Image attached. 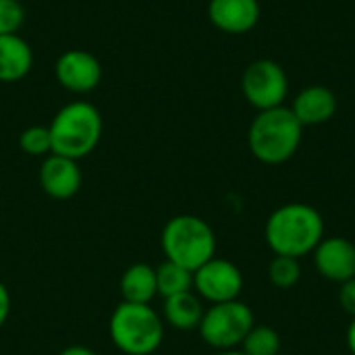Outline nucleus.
<instances>
[{
	"mask_svg": "<svg viewBox=\"0 0 355 355\" xmlns=\"http://www.w3.org/2000/svg\"><path fill=\"white\" fill-rule=\"evenodd\" d=\"M33 67V50L19 35H0V81L15 83L29 75Z\"/></svg>",
	"mask_w": 355,
	"mask_h": 355,
	"instance_id": "obj_14",
	"label": "nucleus"
},
{
	"mask_svg": "<svg viewBox=\"0 0 355 355\" xmlns=\"http://www.w3.org/2000/svg\"><path fill=\"white\" fill-rule=\"evenodd\" d=\"M160 245L166 260L191 272L216 256V235L212 227L193 214L173 216L162 229Z\"/></svg>",
	"mask_w": 355,
	"mask_h": 355,
	"instance_id": "obj_5",
	"label": "nucleus"
},
{
	"mask_svg": "<svg viewBox=\"0 0 355 355\" xmlns=\"http://www.w3.org/2000/svg\"><path fill=\"white\" fill-rule=\"evenodd\" d=\"M202 316H204V306H202V300L198 297V293H193V291H185V293L164 300L162 320L177 331L198 329L202 322Z\"/></svg>",
	"mask_w": 355,
	"mask_h": 355,
	"instance_id": "obj_15",
	"label": "nucleus"
},
{
	"mask_svg": "<svg viewBox=\"0 0 355 355\" xmlns=\"http://www.w3.org/2000/svg\"><path fill=\"white\" fill-rule=\"evenodd\" d=\"M48 129L52 137V154L81 160L98 148L104 123L94 104L77 100L62 106Z\"/></svg>",
	"mask_w": 355,
	"mask_h": 355,
	"instance_id": "obj_3",
	"label": "nucleus"
},
{
	"mask_svg": "<svg viewBox=\"0 0 355 355\" xmlns=\"http://www.w3.org/2000/svg\"><path fill=\"white\" fill-rule=\"evenodd\" d=\"M58 355H98L94 349L89 347H83V345H71L67 349H62Z\"/></svg>",
	"mask_w": 355,
	"mask_h": 355,
	"instance_id": "obj_24",
	"label": "nucleus"
},
{
	"mask_svg": "<svg viewBox=\"0 0 355 355\" xmlns=\"http://www.w3.org/2000/svg\"><path fill=\"white\" fill-rule=\"evenodd\" d=\"M314 254V266L320 277L345 283L355 279V245L345 237H324Z\"/></svg>",
	"mask_w": 355,
	"mask_h": 355,
	"instance_id": "obj_10",
	"label": "nucleus"
},
{
	"mask_svg": "<svg viewBox=\"0 0 355 355\" xmlns=\"http://www.w3.org/2000/svg\"><path fill=\"white\" fill-rule=\"evenodd\" d=\"M279 355H289V354H279Z\"/></svg>",
	"mask_w": 355,
	"mask_h": 355,
	"instance_id": "obj_27",
	"label": "nucleus"
},
{
	"mask_svg": "<svg viewBox=\"0 0 355 355\" xmlns=\"http://www.w3.org/2000/svg\"><path fill=\"white\" fill-rule=\"evenodd\" d=\"M193 289L200 300L210 304L233 302L243 289V275L233 262L214 256L193 272Z\"/></svg>",
	"mask_w": 355,
	"mask_h": 355,
	"instance_id": "obj_8",
	"label": "nucleus"
},
{
	"mask_svg": "<svg viewBox=\"0 0 355 355\" xmlns=\"http://www.w3.org/2000/svg\"><path fill=\"white\" fill-rule=\"evenodd\" d=\"M291 110L304 127H316L335 116L337 96L324 85H310L295 96Z\"/></svg>",
	"mask_w": 355,
	"mask_h": 355,
	"instance_id": "obj_13",
	"label": "nucleus"
},
{
	"mask_svg": "<svg viewBox=\"0 0 355 355\" xmlns=\"http://www.w3.org/2000/svg\"><path fill=\"white\" fill-rule=\"evenodd\" d=\"M347 347H349V352L355 355V318L352 320L349 329H347Z\"/></svg>",
	"mask_w": 355,
	"mask_h": 355,
	"instance_id": "obj_25",
	"label": "nucleus"
},
{
	"mask_svg": "<svg viewBox=\"0 0 355 355\" xmlns=\"http://www.w3.org/2000/svg\"><path fill=\"white\" fill-rule=\"evenodd\" d=\"M156 285H158V295L173 297L185 291H193V272L166 260L156 268Z\"/></svg>",
	"mask_w": 355,
	"mask_h": 355,
	"instance_id": "obj_17",
	"label": "nucleus"
},
{
	"mask_svg": "<svg viewBox=\"0 0 355 355\" xmlns=\"http://www.w3.org/2000/svg\"><path fill=\"white\" fill-rule=\"evenodd\" d=\"M208 19L223 33L243 35L258 25L260 2L258 0H210Z\"/></svg>",
	"mask_w": 355,
	"mask_h": 355,
	"instance_id": "obj_12",
	"label": "nucleus"
},
{
	"mask_svg": "<svg viewBox=\"0 0 355 355\" xmlns=\"http://www.w3.org/2000/svg\"><path fill=\"white\" fill-rule=\"evenodd\" d=\"M121 295L129 304H150L158 295L156 268L144 262L131 264L121 277Z\"/></svg>",
	"mask_w": 355,
	"mask_h": 355,
	"instance_id": "obj_16",
	"label": "nucleus"
},
{
	"mask_svg": "<svg viewBox=\"0 0 355 355\" xmlns=\"http://www.w3.org/2000/svg\"><path fill=\"white\" fill-rule=\"evenodd\" d=\"M54 75L60 87L73 94H89L102 81V64L87 50H67L54 64Z\"/></svg>",
	"mask_w": 355,
	"mask_h": 355,
	"instance_id": "obj_9",
	"label": "nucleus"
},
{
	"mask_svg": "<svg viewBox=\"0 0 355 355\" xmlns=\"http://www.w3.org/2000/svg\"><path fill=\"white\" fill-rule=\"evenodd\" d=\"M8 314H10V293H8L6 285L0 281V329L8 320Z\"/></svg>",
	"mask_w": 355,
	"mask_h": 355,
	"instance_id": "obj_23",
	"label": "nucleus"
},
{
	"mask_svg": "<svg viewBox=\"0 0 355 355\" xmlns=\"http://www.w3.org/2000/svg\"><path fill=\"white\" fill-rule=\"evenodd\" d=\"M108 333L125 355H152L162 345L164 320L150 304L121 302L108 320Z\"/></svg>",
	"mask_w": 355,
	"mask_h": 355,
	"instance_id": "obj_4",
	"label": "nucleus"
},
{
	"mask_svg": "<svg viewBox=\"0 0 355 355\" xmlns=\"http://www.w3.org/2000/svg\"><path fill=\"white\" fill-rule=\"evenodd\" d=\"M81 181L83 175L79 168V160L60 154H48L40 166V185L44 193L54 200L73 198L79 191Z\"/></svg>",
	"mask_w": 355,
	"mask_h": 355,
	"instance_id": "obj_11",
	"label": "nucleus"
},
{
	"mask_svg": "<svg viewBox=\"0 0 355 355\" xmlns=\"http://www.w3.org/2000/svg\"><path fill=\"white\" fill-rule=\"evenodd\" d=\"M241 92L258 112L270 110L283 106L289 94V79L279 62L270 58H258L245 67L241 75Z\"/></svg>",
	"mask_w": 355,
	"mask_h": 355,
	"instance_id": "obj_7",
	"label": "nucleus"
},
{
	"mask_svg": "<svg viewBox=\"0 0 355 355\" xmlns=\"http://www.w3.org/2000/svg\"><path fill=\"white\" fill-rule=\"evenodd\" d=\"M339 302H341V306L345 308V312L352 314L355 318V279H349V281L341 283Z\"/></svg>",
	"mask_w": 355,
	"mask_h": 355,
	"instance_id": "obj_22",
	"label": "nucleus"
},
{
	"mask_svg": "<svg viewBox=\"0 0 355 355\" xmlns=\"http://www.w3.org/2000/svg\"><path fill=\"white\" fill-rule=\"evenodd\" d=\"M25 23V8L19 0H0V35L17 33Z\"/></svg>",
	"mask_w": 355,
	"mask_h": 355,
	"instance_id": "obj_21",
	"label": "nucleus"
},
{
	"mask_svg": "<svg viewBox=\"0 0 355 355\" xmlns=\"http://www.w3.org/2000/svg\"><path fill=\"white\" fill-rule=\"evenodd\" d=\"M304 125L291 108L277 106L262 110L250 125L248 146L254 158L264 164H283L291 160L302 144Z\"/></svg>",
	"mask_w": 355,
	"mask_h": 355,
	"instance_id": "obj_2",
	"label": "nucleus"
},
{
	"mask_svg": "<svg viewBox=\"0 0 355 355\" xmlns=\"http://www.w3.org/2000/svg\"><path fill=\"white\" fill-rule=\"evenodd\" d=\"M19 146L27 156H48L52 154L50 129L44 125H31L19 135Z\"/></svg>",
	"mask_w": 355,
	"mask_h": 355,
	"instance_id": "obj_20",
	"label": "nucleus"
},
{
	"mask_svg": "<svg viewBox=\"0 0 355 355\" xmlns=\"http://www.w3.org/2000/svg\"><path fill=\"white\" fill-rule=\"evenodd\" d=\"M302 277L300 260L289 256H275L268 264V279L279 289H291Z\"/></svg>",
	"mask_w": 355,
	"mask_h": 355,
	"instance_id": "obj_19",
	"label": "nucleus"
},
{
	"mask_svg": "<svg viewBox=\"0 0 355 355\" xmlns=\"http://www.w3.org/2000/svg\"><path fill=\"white\" fill-rule=\"evenodd\" d=\"M241 352L248 355H279L281 354V337L270 327L254 324L241 343Z\"/></svg>",
	"mask_w": 355,
	"mask_h": 355,
	"instance_id": "obj_18",
	"label": "nucleus"
},
{
	"mask_svg": "<svg viewBox=\"0 0 355 355\" xmlns=\"http://www.w3.org/2000/svg\"><path fill=\"white\" fill-rule=\"evenodd\" d=\"M216 355H248V354H243L241 349H227V352H218Z\"/></svg>",
	"mask_w": 355,
	"mask_h": 355,
	"instance_id": "obj_26",
	"label": "nucleus"
},
{
	"mask_svg": "<svg viewBox=\"0 0 355 355\" xmlns=\"http://www.w3.org/2000/svg\"><path fill=\"white\" fill-rule=\"evenodd\" d=\"M264 237L275 256L300 260L312 254L324 239V218L314 206L285 204L268 216Z\"/></svg>",
	"mask_w": 355,
	"mask_h": 355,
	"instance_id": "obj_1",
	"label": "nucleus"
},
{
	"mask_svg": "<svg viewBox=\"0 0 355 355\" xmlns=\"http://www.w3.org/2000/svg\"><path fill=\"white\" fill-rule=\"evenodd\" d=\"M254 324L252 308L239 300H233L225 304H212L208 310H204L198 331L206 345L216 352H227L241 347Z\"/></svg>",
	"mask_w": 355,
	"mask_h": 355,
	"instance_id": "obj_6",
	"label": "nucleus"
}]
</instances>
